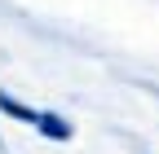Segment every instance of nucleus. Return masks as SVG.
Masks as SVG:
<instances>
[]
</instances>
